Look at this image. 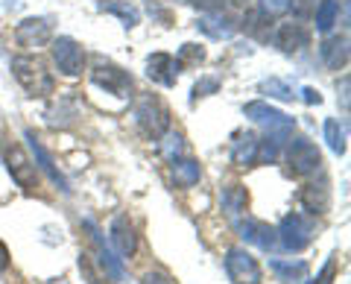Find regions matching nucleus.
I'll return each mask as SVG.
<instances>
[{"label":"nucleus","mask_w":351,"mask_h":284,"mask_svg":"<svg viewBox=\"0 0 351 284\" xmlns=\"http://www.w3.org/2000/svg\"><path fill=\"white\" fill-rule=\"evenodd\" d=\"M12 73H15V80L27 88V94H32V97H50L53 88H56L53 73L47 71V64H44L38 56H15L12 59Z\"/></svg>","instance_id":"f257e3e1"},{"label":"nucleus","mask_w":351,"mask_h":284,"mask_svg":"<svg viewBox=\"0 0 351 284\" xmlns=\"http://www.w3.org/2000/svg\"><path fill=\"white\" fill-rule=\"evenodd\" d=\"M135 123L138 129L144 132L147 138H161L164 132H167V126H170V112H167V106H164L158 97H141L138 106H135Z\"/></svg>","instance_id":"f03ea898"},{"label":"nucleus","mask_w":351,"mask_h":284,"mask_svg":"<svg viewBox=\"0 0 351 284\" xmlns=\"http://www.w3.org/2000/svg\"><path fill=\"white\" fill-rule=\"evenodd\" d=\"M276 235L287 252H302V249L311 246V240H313V223L304 220L302 214H287L281 220Z\"/></svg>","instance_id":"7ed1b4c3"},{"label":"nucleus","mask_w":351,"mask_h":284,"mask_svg":"<svg viewBox=\"0 0 351 284\" xmlns=\"http://www.w3.org/2000/svg\"><path fill=\"white\" fill-rule=\"evenodd\" d=\"M226 272H228V279H232L234 284H261L263 281L261 264L240 246H234V249H228L226 252Z\"/></svg>","instance_id":"20e7f679"},{"label":"nucleus","mask_w":351,"mask_h":284,"mask_svg":"<svg viewBox=\"0 0 351 284\" xmlns=\"http://www.w3.org/2000/svg\"><path fill=\"white\" fill-rule=\"evenodd\" d=\"M246 117L255 120V123H261V126H267L269 135L278 138V141L287 138L293 132V123H295L293 117H287L284 112H278V108H272L267 103H249L246 106Z\"/></svg>","instance_id":"39448f33"},{"label":"nucleus","mask_w":351,"mask_h":284,"mask_svg":"<svg viewBox=\"0 0 351 284\" xmlns=\"http://www.w3.org/2000/svg\"><path fill=\"white\" fill-rule=\"evenodd\" d=\"M287 165H290L293 176H313V173L322 167V156H319V150H316V144H311V141H304V138H295L287 150Z\"/></svg>","instance_id":"423d86ee"},{"label":"nucleus","mask_w":351,"mask_h":284,"mask_svg":"<svg viewBox=\"0 0 351 284\" xmlns=\"http://www.w3.org/2000/svg\"><path fill=\"white\" fill-rule=\"evenodd\" d=\"M53 62H56V68H59L62 76L76 80V76L82 73V68H85V53L73 38L62 36V38L53 41Z\"/></svg>","instance_id":"0eeeda50"},{"label":"nucleus","mask_w":351,"mask_h":284,"mask_svg":"<svg viewBox=\"0 0 351 284\" xmlns=\"http://www.w3.org/2000/svg\"><path fill=\"white\" fill-rule=\"evenodd\" d=\"M91 82L114 97H129L132 91V76L123 68H117V64H97L91 71Z\"/></svg>","instance_id":"6e6552de"},{"label":"nucleus","mask_w":351,"mask_h":284,"mask_svg":"<svg viewBox=\"0 0 351 284\" xmlns=\"http://www.w3.org/2000/svg\"><path fill=\"white\" fill-rule=\"evenodd\" d=\"M179 68H182V62L173 59L170 53H152V56L147 59V76L152 82L164 85V88L176 85V80H179Z\"/></svg>","instance_id":"1a4fd4ad"},{"label":"nucleus","mask_w":351,"mask_h":284,"mask_svg":"<svg viewBox=\"0 0 351 284\" xmlns=\"http://www.w3.org/2000/svg\"><path fill=\"white\" fill-rule=\"evenodd\" d=\"M6 161H9V173L12 179L21 185L24 191H36L38 188V173H36V165H29V158L24 156L21 147H9L6 150Z\"/></svg>","instance_id":"9d476101"},{"label":"nucleus","mask_w":351,"mask_h":284,"mask_svg":"<svg viewBox=\"0 0 351 284\" xmlns=\"http://www.w3.org/2000/svg\"><path fill=\"white\" fill-rule=\"evenodd\" d=\"M15 38H18L21 47L38 50V47H44L50 41V24L44 18H27V21H21L18 24Z\"/></svg>","instance_id":"9b49d317"},{"label":"nucleus","mask_w":351,"mask_h":284,"mask_svg":"<svg viewBox=\"0 0 351 284\" xmlns=\"http://www.w3.org/2000/svg\"><path fill=\"white\" fill-rule=\"evenodd\" d=\"M272 41H276V47H281L284 53H295V50L311 45V29H307L304 24H293V21H287V24L276 27Z\"/></svg>","instance_id":"f8f14e48"},{"label":"nucleus","mask_w":351,"mask_h":284,"mask_svg":"<svg viewBox=\"0 0 351 284\" xmlns=\"http://www.w3.org/2000/svg\"><path fill=\"white\" fill-rule=\"evenodd\" d=\"M82 226L88 228V235H91L94 246H97V255H100L97 261H100V267H103V272H106V279L120 281V279H123V264H120V258H114V252L106 246V240H103V235H100V228H97L91 220H85Z\"/></svg>","instance_id":"ddd939ff"},{"label":"nucleus","mask_w":351,"mask_h":284,"mask_svg":"<svg viewBox=\"0 0 351 284\" xmlns=\"http://www.w3.org/2000/svg\"><path fill=\"white\" fill-rule=\"evenodd\" d=\"M112 246H114V252L120 258H132L135 255V249H138L135 228H132L129 217H123V214H117L112 220Z\"/></svg>","instance_id":"4468645a"},{"label":"nucleus","mask_w":351,"mask_h":284,"mask_svg":"<svg viewBox=\"0 0 351 284\" xmlns=\"http://www.w3.org/2000/svg\"><path fill=\"white\" fill-rule=\"evenodd\" d=\"M299 200H302V205L311 214H325L328 209H331V188H328L325 179L311 182V185H304V188H302Z\"/></svg>","instance_id":"2eb2a0df"},{"label":"nucleus","mask_w":351,"mask_h":284,"mask_svg":"<svg viewBox=\"0 0 351 284\" xmlns=\"http://www.w3.org/2000/svg\"><path fill=\"white\" fill-rule=\"evenodd\" d=\"M237 232L252 246H261V249H272V246H276V228H269L267 223H261V220H240Z\"/></svg>","instance_id":"dca6fc26"},{"label":"nucleus","mask_w":351,"mask_h":284,"mask_svg":"<svg viewBox=\"0 0 351 284\" xmlns=\"http://www.w3.org/2000/svg\"><path fill=\"white\" fill-rule=\"evenodd\" d=\"M319 53H322V62L328 64V68H334V71L346 68V62H348V38H346V36L325 38L322 47H319Z\"/></svg>","instance_id":"f3484780"},{"label":"nucleus","mask_w":351,"mask_h":284,"mask_svg":"<svg viewBox=\"0 0 351 284\" xmlns=\"http://www.w3.org/2000/svg\"><path fill=\"white\" fill-rule=\"evenodd\" d=\"M258 144H261V141L252 132L237 135V141L232 144V161L237 167H252L258 161Z\"/></svg>","instance_id":"a211bd4d"},{"label":"nucleus","mask_w":351,"mask_h":284,"mask_svg":"<svg viewBox=\"0 0 351 284\" xmlns=\"http://www.w3.org/2000/svg\"><path fill=\"white\" fill-rule=\"evenodd\" d=\"M170 173H173V182L179 185V188H193L202 176V167H199V161H193V158H182V161H173Z\"/></svg>","instance_id":"6ab92c4d"},{"label":"nucleus","mask_w":351,"mask_h":284,"mask_svg":"<svg viewBox=\"0 0 351 284\" xmlns=\"http://www.w3.org/2000/svg\"><path fill=\"white\" fill-rule=\"evenodd\" d=\"M27 141H29V147H32V152H36V158H38V167H41L44 173H47V176H50L53 182H56L62 191H68V182H64V176L59 173V167L53 165V158L47 156V150H44V147L38 144V141L32 138V132H27Z\"/></svg>","instance_id":"aec40b11"},{"label":"nucleus","mask_w":351,"mask_h":284,"mask_svg":"<svg viewBox=\"0 0 351 284\" xmlns=\"http://www.w3.org/2000/svg\"><path fill=\"white\" fill-rule=\"evenodd\" d=\"M269 267H272V272H276L281 281H302L307 276V264H304V261H281V258H276Z\"/></svg>","instance_id":"412c9836"},{"label":"nucleus","mask_w":351,"mask_h":284,"mask_svg":"<svg viewBox=\"0 0 351 284\" xmlns=\"http://www.w3.org/2000/svg\"><path fill=\"white\" fill-rule=\"evenodd\" d=\"M337 15H339V3H337V0H322V3L316 6V29L328 32L337 24Z\"/></svg>","instance_id":"4be33fe9"},{"label":"nucleus","mask_w":351,"mask_h":284,"mask_svg":"<svg viewBox=\"0 0 351 284\" xmlns=\"http://www.w3.org/2000/svg\"><path fill=\"white\" fill-rule=\"evenodd\" d=\"M325 141L331 152L343 156L346 152V126H339V120H325Z\"/></svg>","instance_id":"5701e85b"},{"label":"nucleus","mask_w":351,"mask_h":284,"mask_svg":"<svg viewBox=\"0 0 351 284\" xmlns=\"http://www.w3.org/2000/svg\"><path fill=\"white\" fill-rule=\"evenodd\" d=\"M100 9H103V12L120 15L126 27H135V24H138V12H135L132 6H126V3H114V0H106V3H100Z\"/></svg>","instance_id":"b1692460"},{"label":"nucleus","mask_w":351,"mask_h":284,"mask_svg":"<svg viewBox=\"0 0 351 284\" xmlns=\"http://www.w3.org/2000/svg\"><path fill=\"white\" fill-rule=\"evenodd\" d=\"M223 205H226V209L232 211V214H240V211L246 209V191L240 188V185H234V188H228V191L223 193Z\"/></svg>","instance_id":"393cba45"},{"label":"nucleus","mask_w":351,"mask_h":284,"mask_svg":"<svg viewBox=\"0 0 351 284\" xmlns=\"http://www.w3.org/2000/svg\"><path fill=\"white\" fill-rule=\"evenodd\" d=\"M219 24H223V21H217V18H202L196 27H199L202 32H208L211 38H228L232 36V27H219Z\"/></svg>","instance_id":"a878e982"},{"label":"nucleus","mask_w":351,"mask_h":284,"mask_svg":"<svg viewBox=\"0 0 351 284\" xmlns=\"http://www.w3.org/2000/svg\"><path fill=\"white\" fill-rule=\"evenodd\" d=\"M161 152H164V156H167L170 161H176V158H179V152H182V135L179 132H170L167 135V144H161Z\"/></svg>","instance_id":"bb28decb"},{"label":"nucleus","mask_w":351,"mask_h":284,"mask_svg":"<svg viewBox=\"0 0 351 284\" xmlns=\"http://www.w3.org/2000/svg\"><path fill=\"white\" fill-rule=\"evenodd\" d=\"M263 88H267L272 97H278V100H293V97H295V94H293V91H290L281 80H269L267 85H263Z\"/></svg>","instance_id":"cd10ccee"},{"label":"nucleus","mask_w":351,"mask_h":284,"mask_svg":"<svg viewBox=\"0 0 351 284\" xmlns=\"http://www.w3.org/2000/svg\"><path fill=\"white\" fill-rule=\"evenodd\" d=\"M334 276H337V258L331 255V258H328V264L322 267V272H319V276H316L311 284H331Z\"/></svg>","instance_id":"c85d7f7f"},{"label":"nucleus","mask_w":351,"mask_h":284,"mask_svg":"<svg viewBox=\"0 0 351 284\" xmlns=\"http://www.w3.org/2000/svg\"><path fill=\"white\" fill-rule=\"evenodd\" d=\"M261 9H263V15H281V12H287L290 3L287 0H261Z\"/></svg>","instance_id":"c756f323"},{"label":"nucleus","mask_w":351,"mask_h":284,"mask_svg":"<svg viewBox=\"0 0 351 284\" xmlns=\"http://www.w3.org/2000/svg\"><path fill=\"white\" fill-rule=\"evenodd\" d=\"M228 0H191V6L202 9V12H217V9H223Z\"/></svg>","instance_id":"7c9ffc66"},{"label":"nucleus","mask_w":351,"mask_h":284,"mask_svg":"<svg viewBox=\"0 0 351 284\" xmlns=\"http://www.w3.org/2000/svg\"><path fill=\"white\" fill-rule=\"evenodd\" d=\"M182 59H191V62H202L205 59V53L196 47V45H184L182 47Z\"/></svg>","instance_id":"2f4dec72"},{"label":"nucleus","mask_w":351,"mask_h":284,"mask_svg":"<svg viewBox=\"0 0 351 284\" xmlns=\"http://www.w3.org/2000/svg\"><path fill=\"white\" fill-rule=\"evenodd\" d=\"M144 284H173V281H170L167 276H161V272H147Z\"/></svg>","instance_id":"473e14b6"},{"label":"nucleus","mask_w":351,"mask_h":284,"mask_svg":"<svg viewBox=\"0 0 351 284\" xmlns=\"http://www.w3.org/2000/svg\"><path fill=\"white\" fill-rule=\"evenodd\" d=\"M217 88V80H208V82H199L193 88V94H199V97H205V91H214Z\"/></svg>","instance_id":"72a5a7b5"},{"label":"nucleus","mask_w":351,"mask_h":284,"mask_svg":"<svg viewBox=\"0 0 351 284\" xmlns=\"http://www.w3.org/2000/svg\"><path fill=\"white\" fill-rule=\"evenodd\" d=\"M9 267V249H6V244L0 240V272H3Z\"/></svg>","instance_id":"f704fd0d"},{"label":"nucleus","mask_w":351,"mask_h":284,"mask_svg":"<svg viewBox=\"0 0 351 284\" xmlns=\"http://www.w3.org/2000/svg\"><path fill=\"white\" fill-rule=\"evenodd\" d=\"M302 94H304V103H322V97H319V91H313V88H304Z\"/></svg>","instance_id":"c9c22d12"},{"label":"nucleus","mask_w":351,"mask_h":284,"mask_svg":"<svg viewBox=\"0 0 351 284\" xmlns=\"http://www.w3.org/2000/svg\"><path fill=\"white\" fill-rule=\"evenodd\" d=\"M47 284H68V281H64V279H59V281H47Z\"/></svg>","instance_id":"e433bc0d"}]
</instances>
